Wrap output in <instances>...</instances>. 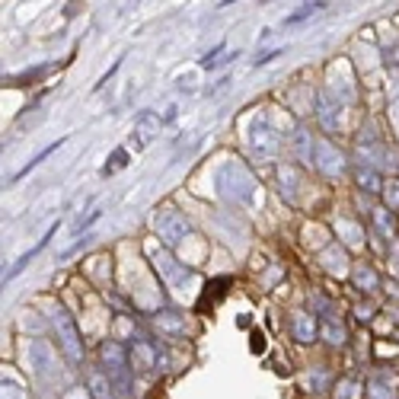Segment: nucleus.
I'll return each instance as SVG.
<instances>
[{"mask_svg":"<svg viewBox=\"0 0 399 399\" xmlns=\"http://www.w3.org/2000/svg\"><path fill=\"white\" fill-rule=\"evenodd\" d=\"M153 265H157V272L167 278L169 284H179L182 278H186V269H182V265H176V259L169 253H157V255H153Z\"/></svg>","mask_w":399,"mask_h":399,"instance_id":"obj_5","label":"nucleus"},{"mask_svg":"<svg viewBox=\"0 0 399 399\" xmlns=\"http://www.w3.org/2000/svg\"><path fill=\"white\" fill-rule=\"evenodd\" d=\"M323 335H326V342H332V345H342V342H345V329L335 326L332 319H326V323H323Z\"/></svg>","mask_w":399,"mask_h":399,"instance_id":"obj_10","label":"nucleus"},{"mask_svg":"<svg viewBox=\"0 0 399 399\" xmlns=\"http://www.w3.org/2000/svg\"><path fill=\"white\" fill-rule=\"evenodd\" d=\"M134 134H138V147H147L160 134V118L153 112H141V118L134 122Z\"/></svg>","mask_w":399,"mask_h":399,"instance_id":"obj_4","label":"nucleus"},{"mask_svg":"<svg viewBox=\"0 0 399 399\" xmlns=\"http://www.w3.org/2000/svg\"><path fill=\"white\" fill-rule=\"evenodd\" d=\"M290 326H294V335H298L300 342H313V335H316V329H313V319L307 316V313H298Z\"/></svg>","mask_w":399,"mask_h":399,"instance_id":"obj_9","label":"nucleus"},{"mask_svg":"<svg viewBox=\"0 0 399 399\" xmlns=\"http://www.w3.org/2000/svg\"><path fill=\"white\" fill-rule=\"evenodd\" d=\"M51 323H55V329H58V339H61V349H64L67 361H71V364H80V361H83V342H80L77 326L71 323V316H67L64 310H55Z\"/></svg>","mask_w":399,"mask_h":399,"instance_id":"obj_2","label":"nucleus"},{"mask_svg":"<svg viewBox=\"0 0 399 399\" xmlns=\"http://www.w3.org/2000/svg\"><path fill=\"white\" fill-rule=\"evenodd\" d=\"M29 368L36 377L48 380L51 374H55V351L45 345V342H32L29 345Z\"/></svg>","mask_w":399,"mask_h":399,"instance_id":"obj_3","label":"nucleus"},{"mask_svg":"<svg viewBox=\"0 0 399 399\" xmlns=\"http://www.w3.org/2000/svg\"><path fill=\"white\" fill-rule=\"evenodd\" d=\"M157 329L176 339V335L186 332V319H182L179 313H160V316H157Z\"/></svg>","mask_w":399,"mask_h":399,"instance_id":"obj_7","label":"nucleus"},{"mask_svg":"<svg viewBox=\"0 0 399 399\" xmlns=\"http://www.w3.org/2000/svg\"><path fill=\"white\" fill-rule=\"evenodd\" d=\"M125 167V150H115L112 153V167L106 169V173H115V169H122Z\"/></svg>","mask_w":399,"mask_h":399,"instance_id":"obj_18","label":"nucleus"},{"mask_svg":"<svg viewBox=\"0 0 399 399\" xmlns=\"http://www.w3.org/2000/svg\"><path fill=\"white\" fill-rule=\"evenodd\" d=\"M358 182H361V186H364L368 192H377V189H380V176H377V173H370V169H361Z\"/></svg>","mask_w":399,"mask_h":399,"instance_id":"obj_13","label":"nucleus"},{"mask_svg":"<svg viewBox=\"0 0 399 399\" xmlns=\"http://www.w3.org/2000/svg\"><path fill=\"white\" fill-rule=\"evenodd\" d=\"M342 390H345V393H342V399H355V384H345Z\"/></svg>","mask_w":399,"mask_h":399,"instance_id":"obj_19","label":"nucleus"},{"mask_svg":"<svg viewBox=\"0 0 399 399\" xmlns=\"http://www.w3.org/2000/svg\"><path fill=\"white\" fill-rule=\"evenodd\" d=\"M150 361H153L150 349H147V345H138V349H134V364H138V368H150Z\"/></svg>","mask_w":399,"mask_h":399,"instance_id":"obj_15","label":"nucleus"},{"mask_svg":"<svg viewBox=\"0 0 399 399\" xmlns=\"http://www.w3.org/2000/svg\"><path fill=\"white\" fill-rule=\"evenodd\" d=\"M316 150H319V157H323L319 160V169H326V173H342V153H335L329 144H319Z\"/></svg>","mask_w":399,"mask_h":399,"instance_id":"obj_8","label":"nucleus"},{"mask_svg":"<svg viewBox=\"0 0 399 399\" xmlns=\"http://www.w3.org/2000/svg\"><path fill=\"white\" fill-rule=\"evenodd\" d=\"M355 281H358V288H361V290H370L374 284H377V275H374L370 269H358L355 272Z\"/></svg>","mask_w":399,"mask_h":399,"instance_id":"obj_12","label":"nucleus"},{"mask_svg":"<svg viewBox=\"0 0 399 399\" xmlns=\"http://www.w3.org/2000/svg\"><path fill=\"white\" fill-rule=\"evenodd\" d=\"M253 144H255V150H262V153H275L278 150V134L269 128V125H255L253 128Z\"/></svg>","mask_w":399,"mask_h":399,"instance_id":"obj_6","label":"nucleus"},{"mask_svg":"<svg viewBox=\"0 0 399 399\" xmlns=\"http://www.w3.org/2000/svg\"><path fill=\"white\" fill-rule=\"evenodd\" d=\"M153 230H157V237L163 239L167 246H176L179 239L189 237V224H186V218H182L176 208L157 211V218H153Z\"/></svg>","mask_w":399,"mask_h":399,"instance_id":"obj_1","label":"nucleus"},{"mask_svg":"<svg viewBox=\"0 0 399 399\" xmlns=\"http://www.w3.org/2000/svg\"><path fill=\"white\" fill-rule=\"evenodd\" d=\"M374 220H377V227L386 233V237H390V233H393V218H386V211H374Z\"/></svg>","mask_w":399,"mask_h":399,"instance_id":"obj_16","label":"nucleus"},{"mask_svg":"<svg viewBox=\"0 0 399 399\" xmlns=\"http://www.w3.org/2000/svg\"><path fill=\"white\" fill-rule=\"evenodd\" d=\"M386 195H390V202H393V204H399V192H396V189H393V192H386Z\"/></svg>","mask_w":399,"mask_h":399,"instance_id":"obj_20","label":"nucleus"},{"mask_svg":"<svg viewBox=\"0 0 399 399\" xmlns=\"http://www.w3.org/2000/svg\"><path fill=\"white\" fill-rule=\"evenodd\" d=\"M294 144H298L300 160H307V157H310V138H307L304 131H298V141H294Z\"/></svg>","mask_w":399,"mask_h":399,"instance_id":"obj_17","label":"nucleus"},{"mask_svg":"<svg viewBox=\"0 0 399 399\" xmlns=\"http://www.w3.org/2000/svg\"><path fill=\"white\" fill-rule=\"evenodd\" d=\"M4 399H26V390L13 380H4Z\"/></svg>","mask_w":399,"mask_h":399,"instance_id":"obj_14","label":"nucleus"},{"mask_svg":"<svg viewBox=\"0 0 399 399\" xmlns=\"http://www.w3.org/2000/svg\"><path fill=\"white\" fill-rule=\"evenodd\" d=\"M93 396L96 399H112V384H106L102 374H96L93 377Z\"/></svg>","mask_w":399,"mask_h":399,"instance_id":"obj_11","label":"nucleus"}]
</instances>
